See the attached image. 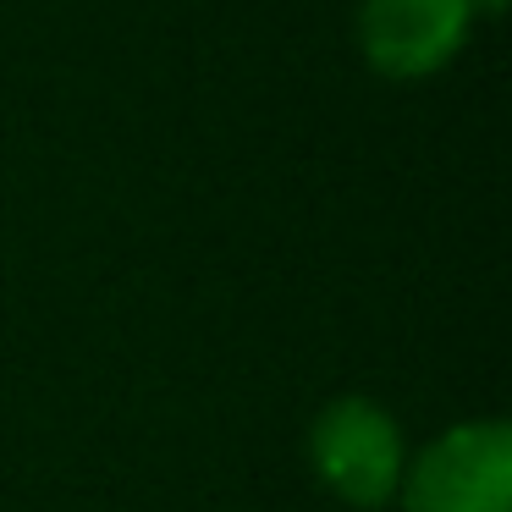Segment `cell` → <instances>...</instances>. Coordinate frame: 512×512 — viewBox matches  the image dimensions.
<instances>
[{
  "label": "cell",
  "mask_w": 512,
  "mask_h": 512,
  "mask_svg": "<svg viewBox=\"0 0 512 512\" xmlns=\"http://www.w3.org/2000/svg\"><path fill=\"white\" fill-rule=\"evenodd\" d=\"M309 463L336 501H347L353 512H375L397 501L408 446L397 419L375 397H336L309 424Z\"/></svg>",
  "instance_id": "obj_1"
},
{
  "label": "cell",
  "mask_w": 512,
  "mask_h": 512,
  "mask_svg": "<svg viewBox=\"0 0 512 512\" xmlns=\"http://www.w3.org/2000/svg\"><path fill=\"white\" fill-rule=\"evenodd\" d=\"M397 501L408 512H512V430L474 419L408 457Z\"/></svg>",
  "instance_id": "obj_2"
},
{
  "label": "cell",
  "mask_w": 512,
  "mask_h": 512,
  "mask_svg": "<svg viewBox=\"0 0 512 512\" xmlns=\"http://www.w3.org/2000/svg\"><path fill=\"white\" fill-rule=\"evenodd\" d=\"M474 0H364L358 6V50L380 78H430L463 50Z\"/></svg>",
  "instance_id": "obj_3"
}]
</instances>
